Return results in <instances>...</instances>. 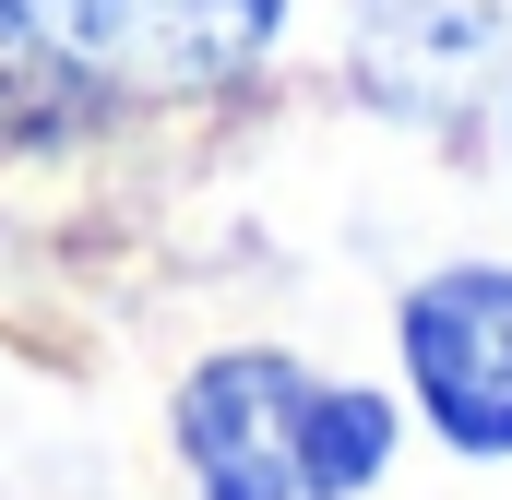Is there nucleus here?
Here are the masks:
<instances>
[{"instance_id": "nucleus-1", "label": "nucleus", "mask_w": 512, "mask_h": 500, "mask_svg": "<svg viewBox=\"0 0 512 500\" xmlns=\"http://www.w3.org/2000/svg\"><path fill=\"white\" fill-rule=\"evenodd\" d=\"M393 358L441 453L512 465V262H441L393 298Z\"/></svg>"}, {"instance_id": "nucleus-3", "label": "nucleus", "mask_w": 512, "mask_h": 500, "mask_svg": "<svg viewBox=\"0 0 512 500\" xmlns=\"http://www.w3.org/2000/svg\"><path fill=\"white\" fill-rule=\"evenodd\" d=\"M96 60L131 96H227L286 36V0H84Z\"/></svg>"}, {"instance_id": "nucleus-6", "label": "nucleus", "mask_w": 512, "mask_h": 500, "mask_svg": "<svg viewBox=\"0 0 512 500\" xmlns=\"http://www.w3.org/2000/svg\"><path fill=\"white\" fill-rule=\"evenodd\" d=\"M393 453H405V405H393L382 381H310V429H298V477H310V500L382 489Z\"/></svg>"}, {"instance_id": "nucleus-7", "label": "nucleus", "mask_w": 512, "mask_h": 500, "mask_svg": "<svg viewBox=\"0 0 512 500\" xmlns=\"http://www.w3.org/2000/svg\"><path fill=\"white\" fill-rule=\"evenodd\" d=\"M501 143H512V120H501Z\"/></svg>"}, {"instance_id": "nucleus-5", "label": "nucleus", "mask_w": 512, "mask_h": 500, "mask_svg": "<svg viewBox=\"0 0 512 500\" xmlns=\"http://www.w3.org/2000/svg\"><path fill=\"white\" fill-rule=\"evenodd\" d=\"M358 72L393 108H465L501 72V0H358Z\"/></svg>"}, {"instance_id": "nucleus-4", "label": "nucleus", "mask_w": 512, "mask_h": 500, "mask_svg": "<svg viewBox=\"0 0 512 500\" xmlns=\"http://www.w3.org/2000/svg\"><path fill=\"white\" fill-rule=\"evenodd\" d=\"M108 120V60L84 0H0V143H72Z\"/></svg>"}, {"instance_id": "nucleus-2", "label": "nucleus", "mask_w": 512, "mask_h": 500, "mask_svg": "<svg viewBox=\"0 0 512 500\" xmlns=\"http://www.w3.org/2000/svg\"><path fill=\"white\" fill-rule=\"evenodd\" d=\"M310 358L227 346L179 381V477L191 500H310L298 477V429H310Z\"/></svg>"}]
</instances>
